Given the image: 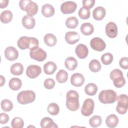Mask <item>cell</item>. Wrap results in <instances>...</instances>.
I'll return each mask as SVG.
<instances>
[{
    "label": "cell",
    "mask_w": 128,
    "mask_h": 128,
    "mask_svg": "<svg viewBox=\"0 0 128 128\" xmlns=\"http://www.w3.org/2000/svg\"><path fill=\"white\" fill-rule=\"evenodd\" d=\"M30 57L38 62H42L46 58V53L40 48L36 47L30 50Z\"/></svg>",
    "instance_id": "ba28073f"
},
{
    "label": "cell",
    "mask_w": 128,
    "mask_h": 128,
    "mask_svg": "<svg viewBox=\"0 0 128 128\" xmlns=\"http://www.w3.org/2000/svg\"><path fill=\"white\" fill-rule=\"evenodd\" d=\"M8 4V0H0V7L1 8H4L6 7Z\"/></svg>",
    "instance_id": "f6af8a7d"
},
{
    "label": "cell",
    "mask_w": 128,
    "mask_h": 128,
    "mask_svg": "<svg viewBox=\"0 0 128 128\" xmlns=\"http://www.w3.org/2000/svg\"><path fill=\"white\" fill-rule=\"evenodd\" d=\"M48 112L52 116L57 115L60 112V108L54 102L50 104L47 108Z\"/></svg>",
    "instance_id": "e575fe53"
},
{
    "label": "cell",
    "mask_w": 128,
    "mask_h": 128,
    "mask_svg": "<svg viewBox=\"0 0 128 128\" xmlns=\"http://www.w3.org/2000/svg\"><path fill=\"white\" fill-rule=\"evenodd\" d=\"M40 126L42 128H58V126L53 121V120L48 117L43 118L40 121Z\"/></svg>",
    "instance_id": "603a6c76"
},
{
    "label": "cell",
    "mask_w": 128,
    "mask_h": 128,
    "mask_svg": "<svg viewBox=\"0 0 128 128\" xmlns=\"http://www.w3.org/2000/svg\"><path fill=\"white\" fill-rule=\"evenodd\" d=\"M18 46L21 50L30 49V50L38 47L39 42L37 38L34 37L22 36L18 40Z\"/></svg>",
    "instance_id": "7a4b0ae2"
},
{
    "label": "cell",
    "mask_w": 128,
    "mask_h": 128,
    "mask_svg": "<svg viewBox=\"0 0 128 128\" xmlns=\"http://www.w3.org/2000/svg\"><path fill=\"white\" fill-rule=\"evenodd\" d=\"M83 7L88 9H90L95 4L94 0H83L82 1Z\"/></svg>",
    "instance_id": "60d3db41"
},
{
    "label": "cell",
    "mask_w": 128,
    "mask_h": 128,
    "mask_svg": "<svg viewBox=\"0 0 128 128\" xmlns=\"http://www.w3.org/2000/svg\"><path fill=\"white\" fill-rule=\"evenodd\" d=\"M1 108L4 112H9L13 108V104L12 102L8 99H4L1 102Z\"/></svg>",
    "instance_id": "d590c367"
},
{
    "label": "cell",
    "mask_w": 128,
    "mask_h": 128,
    "mask_svg": "<svg viewBox=\"0 0 128 128\" xmlns=\"http://www.w3.org/2000/svg\"><path fill=\"white\" fill-rule=\"evenodd\" d=\"M90 70L93 72H97L101 69V64L100 62L96 59L92 60L89 63Z\"/></svg>",
    "instance_id": "1f68e13d"
},
{
    "label": "cell",
    "mask_w": 128,
    "mask_h": 128,
    "mask_svg": "<svg viewBox=\"0 0 128 128\" xmlns=\"http://www.w3.org/2000/svg\"><path fill=\"white\" fill-rule=\"evenodd\" d=\"M77 8L76 4L73 1H66L61 4L60 10L64 14H69L75 12Z\"/></svg>",
    "instance_id": "9c48e42d"
},
{
    "label": "cell",
    "mask_w": 128,
    "mask_h": 128,
    "mask_svg": "<svg viewBox=\"0 0 128 128\" xmlns=\"http://www.w3.org/2000/svg\"><path fill=\"white\" fill-rule=\"evenodd\" d=\"M118 96L114 90H102L98 95L100 102L104 104H112L117 100Z\"/></svg>",
    "instance_id": "3957f363"
},
{
    "label": "cell",
    "mask_w": 128,
    "mask_h": 128,
    "mask_svg": "<svg viewBox=\"0 0 128 128\" xmlns=\"http://www.w3.org/2000/svg\"><path fill=\"white\" fill-rule=\"evenodd\" d=\"M8 86L11 90H18L21 88L22 82L20 78H13L10 80Z\"/></svg>",
    "instance_id": "83f0119b"
},
{
    "label": "cell",
    "mask_w": 128,
    "mask_h": 128,
    "mask_svg": "<svg viewBox=\"0 0 128 128\" xmlns=\"http://www.w3.org/2000/svg\"><path fill=\"white\" fill-rule=\"evenodd\" d=\"M24 125V120L19 117L14 118L11 122V126L13 128H22Z\"/></svg>",
    "instance_id": "74e56055"
},
{
    "label": "cell",
    "mask_w": 128,
    "mask_h": 128,
    "mask_svg": "<svg viewBox=\"0 0 128 128\" xmlns=\"http://www.w3.org/2000/svg\"><path fill=\"white\" fill-rule=\"evenodd\" d=\"M98 91V86L94 83H89L86 85L84 88L86 94L88 96H92L96 94Z\"/></svg>",
    "instance_id": "f546056e"
},
{
    "label": "cell",
    "mask_w": 128,
    "mask_h": 128,
    "mask_svg": "<svg viewBox=\"0 0 128 128\" xmlns=\"http://www.w3.org/2000/svg\"><path fill=\"white\" fill-rule=\"evenodd\" d=\"M106 11L105 8L101 6L96 8L92 12V16L94 20H102L106 16Z\"/></svg>",
    "instance_id": "ac0fdd59"
},
{
    "label": "cell",
    "mask_w": 128,
    "mask_h": 128,
    "mask_svg": "<svg viewBox=\"0 0 128 128\" xmlns=\"http://www.w3.org/2000/svg\"><path fill=\"white\" fill-rule=\"evenodd\" d=\"M44 85L46 88L50 90L54 88L55 86V82L52 78H48L45 80L44 81Z\"/></svg>",
    "instance_id": "ab89813d"
},
{
    "label": "cell",
    "mask_w": 128,
    "mask_h": 128,
    "mask_svg": "<svg viewBox=\"0 0 128 128\" xmlns=\"http://www.w3.org/2000/svg\"><path fill=\"white\" fill-rule=\"evenodd\" d=\"M12 18V12L9 10H5L0 14V21L4 24H7L11 22Z\"/></svg>",
    "instance_id": "f1b7e54d"
},
{
    "label": "cell",
    "mask_w": 128,
    "mask_h": 128,
    "mask_svg": "<svg viewBox=\"0 0 128 128\" xmlns=\"http://www.w3.org/2000/svg\"><path fill=\"white\" fill-rule=\"evenodd\" d=\"M118 123V118L114 114H111L106 119V124L108 128H114L117 126Z\"/></svg>",
    "instance_id": "44dd1931"
},
{
    "label": "cell",
    "mask_w": 128,
    "mask_h": 128,
    "mask_svg": "<svg viewBox=\"0 0 128 128\" xmlns=\"http://www.w3.org/2000/svg\"><path fill=\"white\" fill-rule=\"evenodd\" d=\"M90 10L84 7L80 8L78 11V16L82 20L88 19L90 16Z\"/></svg>",
    "instance_id": "f35d334b"
},
{
    "label": "cell",
    "mask_w": 128,
    "mask_h": 128,
    "mask_svg": "<svg viewBox=\"0 0 128 128\" xmlns=\"http://www.w3.org/2000/svg\"><path fill=\"white\" fill-rule=\"evenodd\" d=\"M78 24V21L75 16H70L66 20V25L69 28H74Z\"/></svg>",
    "instance_id": "d6a6232c"
},
{
    "label": "cell",
    "mask_w": 128,
    "mask_h": 128,
    "mask_svg": "<svg viewBox=\"0 0 128 128\" xmlns=\"http://www.w3.org/2000/svg\"><path fill=\"white\" fill-rule=\"evenodd\" d=\"M42 13L45 17H51L54 14V7L50 4H44L42 8Z\"/></svg>",
    "instance_id": "ffe728a7"
},
{
    "label": "cell",
    "mask_w": 128,
    "mask_h": 128,
    "mask_svg": "<svg viewBox=\"0 0 128 128\" xmlns=\"http://www.w3.org/2000/svg\"><path fill=\"white\" fill-rule=\"evenodd\" d=\"M120 66L123 69L128 68V58L127 57L122 58L119 61Z\"/></svg>",
    "instance_id": "b9f144b4"
},
{
    "label": "cell",
    "mask_w": 128,
    "mask_h": 128,
    "mask_svg": "<svg viewBox=\"0 0 128 128\" xmlns=\"http://www.w3.org/2000/svg\"><path fill=\"white\" fill-rule=\"evenodd\" d=\"M9 120V116L6 113L2 112L0 114V123L2 124L8 122Z\"/></svg>",
    "instance_id": "7bdbcfd3"
},
{
    "label": "cell",
    "mask_w": 128,
    "mask_h": 128,
    "mask_svg": "<svg viewBox=\"0 0 128 128\" xmlns=\"http://www.w3.org/2000/svg\"><path fill=\"white\" fill-rule=\"evenodd\" d=\"M113 60V56L110 52H106L103 54L101 57V61L104 65L110 64Z\"/></svg>",
    "instance_id": "8d00e7d4"
},
{
    "label": "cell",
    "mask_w": 128,
    "mask_h": 128,
    "mask_svg": "<svg viewBox=\"0 0 128 128\" xmlns=\"http://www.w3.org/2000/svg\"><path fill=\"white\" fill-rule=\"evenodd\" d=\"M0 86H2L5 83V78L2 75L0 76Z\"/></svg>",
    "instance_id": "bcb514c9"
},
{
    "label": "cell",
    "mask_w": 128,
    "mask_h": 128,
    "mask_svg": "<svg viewBox=\"0 0 128 128\" xmlns=\"http://www.w3.org/2000/svg\"><path fill=\"white\" fill-rule=\"evenodd\" d=\"M36 98L34 92L31 90H22L17 96L18 102L22 104H26L33 102Z\"/></svg>",
    "instance_id": "277c9868"
},
{
    "label": "cell",
    "mask_w": 128,
    "mask_h": 128,
    "mask_svg": "<svg viewBox=\"0 0 128 128\" xmlns=\"http://www.w3.org/2000/svg\"><path fill=\"white\" fill-rule=\"evenodd\" d=\"M102 118L99 116H94L89 120V124L92 128L99 126L102 124Z\"/></svg>",
    "instance_id": "836d02e7"
},
{
    "label": "cell",
    "mask_w": 128,
    "mask_h": 128,
    "mask_svg": "<svg viewBox=\"0 0 128 128\" xmlns=\"http://www.w3.org/2000/svg\"><path fill=\"white\" fill-rule=\"evenodd\" d=\"M42 72L41 68L34 64H31L28 66L26 70V76L30 78H35Z\"/></svg>",
    "instance_id": "8fae6325"
},
{
    "label": "cell",
    "mask_w": 128,
    "mask_h": 128,
    "mask_svg": "<svg viewBox=\"0 0 128 128\" xmlns=\"http://www.w3.org/2000/svg\"><path fill=\"white\" fill-rule=\"evenodd\" d=\"M30 1V0H22L19 2V6L21 10L25 11L26 7L27 4Z\"/></svg>",
    "instance_id": "ee69618b"
},
{
    "label": "cell",
    "mask_w": 128,
    "mask_h": 128,
    "mask_svg": "<svg viewBox=\"0 0 128 128\" xmlns=\"http://www.w3.org/2000/svg\"><path fill=\"white\" fill-rule=\"evenodd\" d=\"M22 24L23 26L26 28L32 29L35 26V20L33 17L25 15L22 18Z\"/></svg>",
    "instance_id": "d6986e66"
},
{
    "label": "cell",
    "mask_w": 128,
    "mask_h": 128,
    "mask_svg": "<svg viewBox=\"0 0 128 128\" xmlns=\"http://www.w3.org/2000/svg\"><path fill=\"white\" fill-rule=\"evenodd\" d=\"M110 76L116 88H120L125 84L126 80L123 76L122 71L120 70L114 69L110 72Z\"/></svg>",
    "instance_id": "5b68a950"
},
{
    "label": "cell",
    "mask_w": 128,
    "mask_h": 128,
    "mask_svg": "<svg viewBox=\"0 0 128 128\" xmlns=\"http://www.w3.org/2000/svg\"><path fill=\"white\" fill-rule=\"evenodd\" d=\"M94 31V26L90 22H85L80 26V32L85 36L90 35Z\"/></svg>",
    "instance_id": "d4e9b609"
},
{
    "label": "cell",
    "mask_w": 128,
    "mask_h": 128,
    "mask_svg": "<svg viewBox=\"0 0 128 128\" xmlns=\"http://www.w3.org/2000/svg\"><path fill=\"white\" fill-rule=\"evenodd\" d=\"M44 40L45 44L49 46H55L57 42L56 36L51 33L46 34L44 36Z\"/></svg>",
    "instance_id": "484cf974"
},
{
    "label": "cell",
    "mask_w": 128,
    "mask_h": 128,
    "mask_svg": "<svg viewBox=\"0 0 128 128\" xmlns=\"http://www.w3.org/2000/svg\"><path fill=\"white\" fill-rule=\"evenodd\" d=\"M64 65L68 70H74L77 67L78 62L74 58L70 56L66 59Z\"/></svg>",
    "instance_id": "7402d4cb"
},
{
    "label": "cell",
    "mask_w": 128,
    "mask_h": 128,
    "mask_svg": "<svg viewBox=\"0 0 128 128\" xmlns=\"http://www.w3.org/2000/svg\"><path fill=\"white\" fill-rule=\"evenodd\" d=\"M25 11L26 12L28 16L32 17V16H34L38 12V6L36 2L30 0L27 4Z\"/></svg>",
    "instance_id": "e0dca14e"
},
{
    "label": "cell",
    "mask_w": 128,
    "mask_h": 128,
    "mask_svg": "<svg viewBox=\"0 0 128 128\" xmlns=\"http://www.w3.org/2000/svg\"><path fill=\"white\" fill-rule=\"evenodd\" d=\"M94 108V101L91 98H86L84 100L82 106L81 113L85 116H90L93 113Z\"/></svg>",
    "instance_id": "52a82bcc"
},
{
    "label": "cell",
    "mask_w": 128,
    "mask_h": 128,
    "mask_svg": "<svg viewBox=\"0 0 128 128\" xmlns=\"http://www.w3.org/2000/svg\"><path fill=\"white\" fill-rule=\"evenodd\" d=\"M90 46L93 50L98 52L104 50L106 47L105 42L98 37H95L92 38L90 42Z\"/></svg>",
    "instance_id": "30bf717a"
},
{
    "label": "cell",
    "mask_w": 128,
    "mask_h": 128,
    "mask_svg": "<svg viewBox=\"0 0 128 128\" xmlns=\"http://www.w3.org/2000/svg\"><path fill=\"white\" fill-rule=\"evenodd\" d=\"M70 82L74 86H80L84 82V78L80 73H74L71 76Z\"/></svg>",
    "instance_id": "2e32d148"
},
{
    "label": "cell",
    "mask_w": 128,
    "mask_h": 128,
    "mask_svg": "<svg viewBox=\"0 0 128 128\" xmlns=\"http://www.w3.org/2000/svg\"><path fill=\"white\" fill-rule=\"evenodd\" d=\"M65 40L70 44H74L78 42L80 39L79 34L74 31H70L65 34Z\"/></svg>",
    "instance_id": "5bb4252c"
},
{
    "label": "cell",
    "mask_w": 128,
    "mask_h": 128,
    "mask_svg": "<svg viewBox=\"0 0 128 128\" xmlns=\"http://www.w3.org/2000/svg\"><path fill=\"white\" fill-rule=\"evenodd\" d=\"M57 66L56 64L53 62H48L44 66V70L46 74L50 75L53 74L56 70Z\"/></svg>",
    "instance_id": "cb8c5ba5"
},
{
    "label": "cell",
    "mask_w": 128,
    "mask_h": 128,
    "mask_svg": "<svg viewBox=\"0 0 128 128\" xmlns=\"http://www.w3.org/2000/svg\"><path fill=\"white\" fill-rule=\"evenodd\" d=\"M105 30L106 36L110 38H115L118 35V27L114 22H110L108 23L106 26Z\"/></svg>",
    "instance_id": "7c38bea8"
},
{
    "label": "cell",
    "mask_w": 128,
    "mask_h": 128,
    "mask_svg": "<svg viewBox=\"0 0 128 128\" xmlns=\"http://www.w3.org/2000/svg\"><path fill=\"white\" fill-rule=\"evenodd\" d=\"M118 104L116 107V112L121 114L126 113L128 110V96L125 94H121L117 98Z\"/></svg>",
    "instance_id": "8992f818"
},
{
    "label": "cell",
    "mask_w": 128,
    "mask_h": 128,
    "mask_svg": "<svg viewBox=\"0 0 128 128\" xmlns=\"http://www.w3.org/2000/svg\"><path fill=\"white\" fill-rule=\"evenodd\" d=\"M66 106L71 111L77 110L80 108L79 94L74 90H69L66 94Z\"/></svg>",
    "instance_id": "6da1fadb"
},
{
    "label": "cell",
    "mask_w": 128,
    "mask_h": 128,
    "mask_svg": "<svg viewBox=\"0 0 128 128\" xmlns=\"http://www.w3.org/2000/svg\"><path fill=\"white\" fill-rule=\"evenodd\" d=\"M56 80L59 83H64L66 82L68 79V74L66 70H60L56 74Z\"/></svg>",
    "instance_id": "4dcf8cb0"
},
{
    "label": "cell",
    "mask_w": 128,
    "mask_h": 128,
    "mask_svg": "<svg viewBox=\"0 0 128 128\" xmlns=\"http://www.w3.org/2000/svg\"><path fill=\"white\" fill-rule=\"evenodd\" d=\"M10 70L12 74L20 76L23 73L24 66L20 63H15L11 66Z\"/></svg>",
    "instance_id": "4316f807"
},
{
    "label": "cell",
    "mask_w": 128,
    "mask_h": 128,
    "mask_svg": "<svg viewBox=\"0 0 128 128\" xmlns=\"http://www.w3.org/2000/svg\"><path fill=\"white\" fill-rule=\"evenodd\" d=\"M75 52L78 58L84 59L87 57L88 54V50L86 46L82 44H80L76 46Z\"/></svg>",
    "instance_id": "9a60e30c"
},
{
    "label": "cell",
    "mask_w": 128,
    "mask_h": 128,
    "mask_svg": "<svg viewBox=\"0 0 128 128\" xmlns=\"http://www.w3.org/2000/svg\"><path fill=\"white\" fill-rule=\"evenodd\" d=\"M4 56L8 60L10 61H14L18 58V52L15 48L10 46L5 49Z\"/></svg>",
    "instance_id": "4fadbf2b"
}]
</instances>
